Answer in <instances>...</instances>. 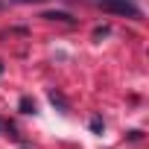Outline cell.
<instances>
[{"mask_svg":"<svg viewBox=\"0 0 149 149\" xmlns=\"http://www.w3.org/2000/svg\"><path fill=\"white\" fill-rule=\"evenodd\" d=\"M102 9L117 12V15H126V18H140V9L132 6L129 0H102Z\"/></svg>","mask_w":149,"mask_h":149,"instance_id":"1","label":"cell"},{"mask_svg":"<svg viewBox=\"0 0 149 149\" xmlns=\"http://www.w3.org/2000/svg\"><path fill=\"white\" fill-rule=\"evenodd\" d=\"M41 18H47V21H64V24H73V18H70L67 12H44Z\"/></svg>","mask_w":149,"mask_h":149,"instance_id":"2","label":"cell"},{"mask_svg":"<svg viewBox=\"0 0 149 149\" xmlns=\"http://www.w3.org/2000/svg\"><path fill=\"white\" fill-rule=\"evenodd\" d=\"M21 111H24V114H35V102H32L29 97H24V100H21Z\"/></svg>","mask_w":149,"mask_h":149,"instance_id":"3","label":"cell"},{"mask_svg":"<svg viewBox=\"0 0 149 149\" xmlns=\"http://www.w3.org/2000/svg\"><path fill=\"white\" fill-rule=\"evenodd\" d=\"M50 102H53V105H58V108H64V100H61L56 91H50Z\"/></svg>","mask_w":149,"mask_h":149,"instance_id":"4","label":"cell"},{"mask_svg":"<svg viewBox=\"0 0 149 149\" xmlns=\"http://www.w3.org/2000/svg\"><path fill=\"white\" fill-rule=\"evenodd\" d=\"M91 129H94V132H102V120L94 117V120H91Z\"/></svg>","mask_w":149,"mask_h":149,"instance_id":"5","label":"cell"},{"mask_svg":"<svg viewBox=\"0 0 149 149\" xmlns=\"http://www.w3.org/2000/svg\"><path fill=\"white\" fill-rule=\"evenodd\" d=\"M9 129H12V126H9V123H6V120H3V117H0V134H6V132H9Z\"/></svg>","mask_w":149,"mask_h":149,"instance_id":"6","label":"cell"},{"mask_svg":"<svg viewBox=\"0 0 149 149\" xmlns=\"http://www.w3.org/2000/svg\"><path fill=\"white\" fill-rule=\"evenodd\" d=\"M12 3H44V0H12Z\"/></svg>","mask_w":149,"mask_h":149,"instance_id":"7","label":"cell"},{"mask_svg":"<svg viewBox=\"0 0 149 149\" xmlns=\"http://www.w3.org/2000/svg\"><path fill=\"white\" fill-rule=\"evenodd\" d=\"M0 73H3V61H0Z\"/></svg>","mask_w":149,"mask_h":149,"instance_id":"8","label":"cell"},{"mask_svg":"<svg viewBox=\"0 0 149 149\" xmlns=\"http://www.w3.org/2000/svg\"><path fill=\"white\" fill-rule=\"evenodd\" d=\"M0 9H3V3H0Z\"/></svg>","mask_w":149,"mask_h":149,"instance_id":"9","label":"cell"},{"mask_svg":"<svg viewBox=\"0 0 149 149\" xmlns=\"http://www.w3.org/2000/svg\"><path fill=\"white\" fill-rule=\"evenodd\" d=\"M24 149H26V146H24Z\"/></svg>","mask_w":149,"mask_h":149,"instance_id":"10","label":"cell"}]
</instances>
